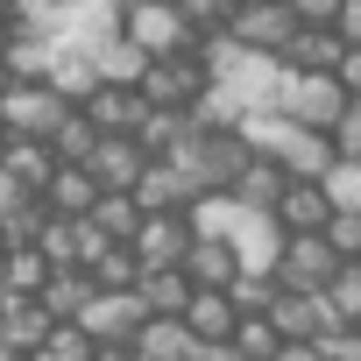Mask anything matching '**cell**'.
I'll return each instance as SVG.
<instances>
[{
    "instance_id": "obj_36",
    "label": "cell",
    "mask_w": 361,
    "mask_h": 361,
    "mask_svg": "<svg viewBox=\"0 0 361 361\" xmlns=\"http://www.w3.org/2000/svg\"><path fill=\"white\" fill-rule=\"evenodd\" d=\"M326 241H333L347 262H361V213H354V206H340V213H333V227H326Z\"/></svg>"
},
{
    "instance_id": "obj_23",
    "label": "cell",
    "mask_w": 361,
    "mask_h": 361,
    "mask_svg": "<svg viewBox=\"0 0 361 361\" xmlns=\"http://www.w3.org/2000/svg\"><path fill=\"white\" fill-rule=\"evenodd\" d=\"M0 163H8V170L22 177V185H29V192L43 199V192H50V177H57V163H64V156H57V149H50L43 135H15V142H8V156H0Z\"/></svg>"
},
{
    "instance_id": "obj_51",
    "label": "cell",
    "mask_w": 361,
    "mask_h": 361,
    "mask_svg": "<svg viewBox=\"0 0 361 361\" xmlns=\"http://www.w3.org/2000/svg\"><path fill=\"white\" fill-rule=\"evenodd\" d=\"M0 255H8V234H0Z\"/></svg>"
},
{
    "instance_id": "obj_14",
    "label": "cell",
    "mask_w": 361,
    "mask_h": 361,
    "mask_svg": "<svg viewBox=\"0 0 361 361\" xmlns=\"http://www.w3.org/2000/svg\"><path fill=\"white\" fill-rule=\"evenodd\" d=\"M142 326H149L142 290H92V305H85V333L92 340H135Z\"/></svg>"
},
{
    "instance_id": "obj_24",
    "label": "cell",
    "mask_w": 361,
    "mask_h": 361,
    "mask_svg": "<svg viewBox=\"0 0 361 361\" xmlns=\"http://www.w3.org/2000/svg\"><path fill=\"white\" fill-rule=\"evenodd\" d=\"M50 255H43V241H29V248H8L0 255V290H15V298H43V283H50Z\"/></svg>"
},
{
    "instance_id": "obj_11",
    "label": "cell",
    "mask_w": 361,
    "mask_h": 361,
    "mask_svg": "<svg viewBox=\"0 0 361 361\" xmlns=\"http://www.w3.org/2000/svg\"><path fill=\"white\" fill-rule=\"evenodd\" d=\"M333 213H340V199H333L326 177H290L283 199H276L283 234H326V227H333Z\"/></svg>"
},
{
    "instance_id": "obj_47",
    "label": "cell",
    "mask_w": 361,
    "mask_h": 361,
    "mask_svg": "<svg viewBox=\"0 0 361 361\" xmlns=\"http://www.w3.org/2000/svg\"><path fill=\"white\" fill-rule=\"evenodd\" d=\"M8 85H15V71H8V57H0V99H8Z\"/></svg>"
},
{
    "instance_id": "obj_26",
    "label": "cell",
    "mask_w": 361,
    "mask_h": 361,
    "mask_svg": "<svg viewBox=\"0 0 361 361\" xmlns=\"http://www.w3.org/2000/svg\"><path fill=\"white\" fill-rule=\"evenodd\" d=\"M192 128H199V114H192V106H149L135 135H142V149H149V156H170Z\"/></svg>"
},
{
    "instance_id": "obj_37",
    "label": "cell",
    "mask_w": 361,
    "mask_h": 361,
    "mask_svg": "<svg viewBox=\"0 0 361 361\" xmlns=\"http://www.w3.org/2000/svg\"><path fill=\"white\" fill-rule=\"evenodd\" d=\"M234 8H241V0H185V15H192L206 36H213V29H227V22H234Z\"/></svg>"
},
{
    "instance_id": "obj_3",
    "label": "cell",
    "mask_w": 361,
    "mask_h": 361,
    "mask_svg": "<svg viewBox=\"0 0 361 361\" xmlns=\"http://www.w3.org/2000/svg\"><path fill=\"white\" fill-rule=\"evenodd\" d=\"M170 156L199 177V192H234V177L255 163V142H248V128H213V121H199Z\"/></svg>"
},
{
    "instance_id": "obj_27",
    "label": "cell",
    "mask_w": 361,
    "mask_h": 361,
    "mask_svg": "<svg viewBox=\"0 0 361 361\" xmlns=\"http://www.w3.org/2000/svg\"><path fill=\"white\" fill-rule=\"evenodd\" d=\"M92 290H99V283H92V269H78V262H71V269H50V283H43V305H50L57 319H85Z\"/></svg>"
},
{
    "instance_id": "obj_46",
    "label": "cell",
    "mask_w": 361,
    "mask_h": 361,
    "mask_svg": "<svg viewBox=\"0 0 361 361\" xmlns=\"http://www.w3.org/2000/svg\"><path fill=\"white\" fill-rule=\"evenodd\" d=\"M8 43H15V15H0V57H8Z\"/></svg>"
},
{
    "instance_id": "obj_15",
    "label": "cell",
    "mask_w": 361,
    "mask_h": 361,
    "mask_svg": "<svg viewBox=\"0 0 361 361\" xmlns=\"http://www.w3.org/2000/svg\"><path fill=\"white\" fill-rule=\"evenodd\" d=\"M269 319H276V333H283V340H326V333L340 326L326 290H283V298L269 305Z\"/></svg>"
},
{
    "instance_id": "obj_28",
    "label": "cell",
    "mask_w": 361,
    "mask_h": 361,
    "mask_svg": "<svg viewBox=\"0 0 361 361\" xmlns=\"http://www.w3.org/2000/svg\"><path fill=\"white\" fill-rule=\"evenodd\" d=\"M135 290H142V305H149V312H177V319H185V305H192V290H199V283H192V269H142V283H135Z\"/></svg>"
},
{
    "instance_id": "obj_35",
    "label": "cell",
    "mask_w": 361,
    "mask_h": 361,
    "mask_svg": "<svg viewBox=\"0 0 361 361\" xmlns=\"http://www.w3.org/2000/svg\"><path fill=\"white\" fill-rule=\"evenodd\" d=\"M326 298H333V319H354V326H361V262H347V269L326 283Z\"/></svg>"
},
{
    "instance_id": "obj_49",
    "label": "cell",
    "mask_w": 361,
    "mask_h": 361,
    "mask_svg": "<svg viewBox=\"0 0 361 361\" xmlns=\"http://www.w3.org/2000/svg\"><path fill=\"white\" fill-rule=\"evenodd\" d=\"M8 8H15V0H0V15H8Z\"/></svg>"
},
{
    "instance_id": "obj_31",
    "label": "cell",
    "mask_w": 361,
    "mask_h": 361,
    "mask_svg": "<svg viewBox=\"0 0 361 361\" xmlns=\"http://www.w3.org/2000/svg\"><path fill=\"white\" fill-rule=\"evenodd\" d=\"M85 269H92L99 290H135V283H142V255H135V241H106Z\"/></svg>"
},
{
    "instance_id": "obj_20",
    "label": "cell",
    "mask_w": 361,
    "mask_h": 361,
    "mask_svg": "<svg viewBox=\"0 0 361 361\" xmlns=\"http://www.w3.org/2000/svg\"><path fill=\"white\" fill-rule=\"evenodd\" d=\"M347 50H354V43H347L333 22H305V29H298V43L283 50V64H290V71H340V57H347Z\"/></svg>"
},
{
    "instance_id": "obj_33",
    "label": "cell",
    "mask_w": 361,
    "mask_h": 361,
    "mask_svg": "<svg viewBox=\"0 0 361 361\" xmlns=\"http://www.w3.org/2000/svg\"><path fill=\"white\" fill-rule=\"evenodd\" d=\"M36 354H43V361H92V354H99V340L85 333V319H57V326H50V340H43Z\"/></svg>"
},
{
    "instance_id": "obj_52",
    "label": "cell",
    "mask_w": 361,
    "mask_h": 361,
    "mask_svg": "<svg viewBox=\"0 0 361 361\" xmlns=\"http://www.w3.org/2000/svg\"><path fill=\"white\" fill-rule=\"evenodd\" d=\"M22 361H43V354H22Z\"/></svg>"
},
{
    "instance_id": "obj_43",
    "label": "cell",
    "mask_w": 361,
    "mask_h": 361,
    "mask_svg": "<svg viewBox=\"0 0 361 361\" xmlns=\"http://www.w3.org/2000/svg\"><path fill=\"white\" fill-rule=\"evenodd\" d=\"M92 361H142V347H135V340H99Z\"/></svg>"
},
{
    "instance_id": "obj_29",
    "label": "cell",
    "mask_w": 361,
    "mask_h": 361,
    "mask_svg": "<svg viewBox=\"0 0 361 361\" xmlns=\"http://www.w3.org/2000/svg\"><path fill=\"white\" fill-rule=\"evenodd\" d=\"M142 71H149V50H142L128 29L99 43V78H106V85H142Z\"/></svg>"
},
{
    "instance_id": "obj_25",
    "label": "cell",
    "mask_w": 361,
    "mask_h": 361,
    "mask_svg": "<svg viewBox=\"0 0 361 361\" xmlns=\"http://www.w3.org/2000/svg\"><path fill=\"white\" fill-rule=\"evenodd\" d=\"M283 185H290V170H283L276 156H255V163L234 177V199H241V206H255V213H276Z\"/></svg>"
},
{
    "instance_id": "obj_53",
    "label": "cell",
    "mask_w": 361,
    "mask_h": 361,
    "mask_svg": "<svg viewBox=\"0 0 361 361\" xmlns=\"http://www.w3.org/2000/svg\"><path fill=\"white\" fill-rule=\"evenodd\" d=\"M0 298H8V290H0Z\"/></svg>"
},
{
    "instance_id": "obj_16",
    "label": "cell",
    "mask_w": 361,
    "mask_h": 361,
    "mask_svg": "<svg viewBox=\"0 0 361 361\" xmlns=\"http://www.w3.org/2000/svg\"><path fill=\"white\" fill-rule=\"evenodd\" d=\"M185 269H192V283H220V290H234L241 269H248V255H241L234 234H199L192 255H185Z\"/></svg>"
},
{
    "instance_id": "obj_44",
    "label": "cell",
    "mask_w": 361,
    "mask_h": 361,
    "mask_svg": "<svg viewBox=\"0 0 361 361\" xmlns=\"http://www.w3.org/2000/svg\"><path fill=\"white\" fill-rule=\"evenodd\" d=\"M347 43H361V0H347V8H340V22H333Z\"/></svg>"
},
{
    "instance_id": "obj_21",
    "label": "cell",
    "mask_w": 361,
    "mask_h": 361,
    "mask_svg": "<svg viewBox=\"0 0 361 361\" xmlns=\"http://www.w3.org/2000/svg\"><path fill=\"white\" fill-rule=\"evenodd\" d=\"M99 192H106V185H99V177H92L85 163H57V177H50V192H43V199H50V213H64V220H85V213L99 206Z\"/></svg>"
},
{
    "instance_id": "obj_12",
    "label": "cell",
    "mask_w": 361,
    "mask_h": 361,
    "mask_svg": "<svg viewBox=\"0 0 361 361\" xmlns=\"http://www.w3.org/2000/svg\"><path fill=\"white\" fill-rule=\"evenodd\" d=\"M135 199L149 206V213H192L206 192H199V177L177 163V156H156L149 170H142V185H135Z\"/></svg>"
},
{
    "instance_id": "obj_13",
    "label": "cell",
    "mask_w": 361,
    "mask_h": 361,
    "mask_svg": "<svg viewBox=\"0 0 361 361\" xmlns=\"http://www.w3.org/2000/svg\"><path fill=\"white\" fill-rule=\"evenodd\" d=\"M149 163H156V156L142 149V135H99V149L85 156V170L99 177V185H106V192H135Z\"/></svg>"
},
{
    "instance_id": "obj_42",
    "label": "cell",
    "mask_w": 361,
    "mask_h": 361,
    "mask_svg": "<svg viewBox=\"0 0 361 361\" xmlns=\"http://www.w3.org/2000/svg\"><path fill=\"white\" fill-rule=\"evenodd\" d=\"M290 8H298L305 22H340V8H347V0H290Z\"/></svg>"
},
{
    "instance_id": "obj_1",
    "label": "cell",
    "mask_w": 361,
    "mask_h": 361,
    "mask_svg": "<svg viewBox=\"0 0 361 361\" xmlns=\"http://www.w3.org/2000/svg\"><path fill=\"white\" fill-rule=\"evenodd\" d=\"M199 57H206L213 85H227V92H234L248 114H262V106H276V99H283V78H290V64H283L276 50H248L241 36L213 29V36L199 43Z\"/></svg>"
},
{
    "instance_id": "obj_7",
    "label": "cell",
    "mask_w": 361,
    "mask_h": 361,
    "mask_svg": "<svg viewBox=\"0 0 361 361\" xmlns=\"http://www.w3.org/2000/svg\"><path fill=\"white\" fill-rule=\"evenodd\" d=\"M71 106H78V99H64L50 78H15V85H8V99H0V114H8V128H15V135H43V142L57 135V121H64Z\"/></svg>"
},
{
    "instance_id": "obj_32",
    "label": "cell",
    "mask_w": 361,
    "mask_h": 361,
    "mask_svg": "<svg viewBox=\"0 0 361 361\" xmlns=\"http://www.w3.org/2000/svg\"><path fill=\"white\" fill-rule=\"evenodd\" d=\"M99 135H106V128H99V121H92L85 106H71V114L57 121V135H50V149H57L64 163H85V156L99 149Z\"/></svg>"
},
{
    "instance_id": "obj_2",
    "label": "cell",
    "mask_w": 361,
    "mask_h": 361,
    "mask_svg": "<svg viewBox=\"0 0 361 361\" xmlns=\"http://www.w3.org/2000/svg\"><path fill=\"white\" fill-rule=\"evenodd\" d=\"M241 128H248L255 156H276L290 177H333V163H340L333 128H305V121H290L283 106H262V114H248Z\"/></svg>"
},
{
    "instance_id": "obj_22",
    "label": "cell",
    "mask_w": 361,
    "mask_h": 361,
    "mask_svg": "<svg viewBox=\"0 0 361 361\" xmlns=\"http://www.w3.org/2000/svg\"><path fill=\"white\" fill-rule=\"evenodd\" d=\"M85 114H92L106 135H135L142 114H149V99H142V85H99V92L85 99Z\"/></svg>"
},
{
    "instance_id": "obj_30",
    "label": "cell",
    "mask_w": 361,
    "mask_h": 361,
    "mask_svg": "<svg viewBox=\"0 0 361 361\" xmlns=\"http://www.w3.org/2000/svg\"><path fill=\"white\" fill-rule=\"evenodd\" d=\"M85 220H99V234H114V241H135L142 220H149V206H142L135 192H99V206H92Z\"/></svg>"
},
{
    "instance_id": "obj_50",
    "label": "cell",
    "mask_w": 361,
    "mask_h": 361,
    "mask_svg": "<svg viewBox=\"0 0 361 361\" xmlns=\"http://www.w3.org/2000/svg\"><path fill=\"white\" fill-rule=\"evenodd\" d=\"M64 8H85V0H64Z\"/></svg>"
},
{
    "instance_id": "obj_9",
    "label": "cell",
    "mask_w": 361,
    "mask_h": 361,
    "mask_svg": "<svg viewBox=\"0 0 361 361\" xmlns=\"http://www.w3.org/2000/svg\"><path fill=\"white\" fill-rule=\"evenodd\" d=\"M298 29H305V15L290 0H241L234 22H227V36H241L248 50H276V57L298 43Z\"/></svg>"
},
{
    "instance_id": "obj_5",
    "label": "cell",
    "mask_w": 361,
    "mask_h": 361,
    "mask_svg": "<svg viewBox=\"0 0 361 361\" xmlns=\"http://www.w3.org/2000/svg\"><path fill=\"white\" fill-rule=\"evenodd\" d=\"M276 106H283L290 121H305V128H340V114L354 106V92H347L340 71H290Z\"/></svg>"
},
{
    "instance_id": "obj_39",
    "label": "cell",
    "mask_w": 361,
    "mask_h": 361,
    "mask_svg": "<svg viewBox=\"0 0 361 361\" xmlns=\"http://www.w3.org/2000/svg\"><path fill=\"white\" fill-rule=\"evenodd\" d=\"M333 142H340V156H361V99L340 114V128H333Z\"/></svg>"
},
{
    "instance_id": "obj_40",
    "label": "cell",
    "mask_w": 361,
    "mask_h": 361,
    "mask_svg": "<svg viewBox=\"0 0 361 361\" xmlns=\"http://www.w3.org/2000/svg\"><path fill=\"white\" fill-rule=\"evenodd\" d=\"M22 199H36V192H29V185H22V177H15V170H8V163H0V220H8V213H15V206H22Z\"/></svg>"
},
{
    "instance_id": "obj_34",
    "label": "cell",
    "mask_w": 361,
    "mask_h": 361,
    "mask_svg": "<svg viewBox=\"0 0 361 361\" xmlns=\"http://www.w3.org/2000/svg\"><path fill=\"white\" fill-rule=\"evenodd\" d=\"M234 347H241L248 361H276L283 333H276V319H269V312H241V326H234Z\"/></svg>"
},
{
    "instance_id": "obj_19",
    "label": "cell",
    "mask_w": 361,
    "mask_h": 361,
    "mask_svg": "<svg viewBox=\"0 0 361 361\" xmlns=\"http://www.w3.org/2000/svg\"><path fill=\"white\" fill-rule=\"evenodd\" d=\"M185 326L213 347V340H234V326H241V305H234V290H220V283H199L192 290V305H185Z\"/></svg>"
},
{
    "instance_id": "obj_8",
    "label": "cell",
    "mask_w": 361,
    "mask_h": 361,
    "mask_svg": "<svg viewBox=\"0 0 361 361\" xmlns=\"http://www.w3.org/2000/svg\"><path fill=\"white\" fill-rule=\"evenodd\" d=\"M340 269H347V255H340L326 234H283V255H276L283 290H326Z\"/></svg>"
},
{
    "instance_id": "obj_48",
    "label": "cell",
    "mask_w": 361,
    "mask_h": 361,
    "mask_svg": "<svg viewBox=\"0 0 361 361\" xmlns=\"http://www.w3.org/2000/svg\"><path fill=\"white\" fill-rule=\"evenodd\" d=\"M8 142H15V128H8V114H0V156H8Z\"/></svg>"
},
{
    "instance_id": "obj_18",
    "label": "cell",
    "mask_w": 361,
    "mask_h": 361,
    "mask_svg": "<svg viewBox=\"0 0 361 361\" xmlns=\"http://www.w3.org/2000/svg\"><path fill=\"white\" fill-rule=\"evenodd\" d=\"M135 347H142V361H199V333L177 319V312H149V326L135 333Z\"/></svg>"
},
{
    "instance_id": "obj_41",
    "label": "cell",
    "mask_w": 361,
    "mask_h": 361,
    "mask_svg": "<svg viewBox=\"0 0 361 361\" xmlns=\"http://www.w3.org/2000/svg\"><path fill=\"white\" fill-rule=\"evenodd\" d=\"M276 361H333V354H326V340H283Z\"/></svg>"
},
{
    "instance_id": "obj_17",
    "label": "cell",
    "mask_w": 361,
    "mask_h": 361,
    "mask_svg": "<svg viewBox=\"0 0 361 361\" xmlns=\"http://www.w3.org/2000/svg\"><path fill=\"white\" fill-rule=\"evenodd\" d=\"M50 326H57V312L43 305V298H0V340L8 347H22V354H36L43 340H50Z\"/></svg>"
},
{
    "instance_id": "obj_38",
    "label": "cell",
    "mask_w": 361,
    "mask_h": 361,
    "mask_svg": "<svg viewBox=\"0 0 361 361\" xmlns=\"http://www.w3.org/2000/svg\"><path fill=\"white\" fill-rule=\"evenodd\" d=\"M326 354H333V361H361V326H354V319H340V326L326 333Z\"/></svg>"
},
{
    "instance_id": "obj_45",
    "label": "cell",
    "mask_w": 361,
    "mask_h": 361,
    "mask_svg": "<svg viewBox=\"0 0 361 361\" xmlns=\"http://www.w3.org/2000/svg\"><path fill=\"white\" fill-rule=\"evenodd\" d=\"M199 361H248L234 340H213V347H199Z\"/></svg>"
},
{
    "instance_id": "obj_6",
    "label": "cell",
    "mask_w": 361,
    "mask_h": 361,
    "mask_svg": "<svg viewBox=\"0 0 361 361\" xmlns=\"http://www.w3.org/2000/svg\"><path fill=\"white\" fill-rule=\"evenodd\" d=\"M206 85H213V71H206L199 50H185V57H149V71H142V99H149V106H199Z\"/></svg>"
},
{
    "instance_id": "obj_10",
    "label": "cell",
    "mask_w": 361,
    "mask_h": 361,
    "mask_svg": "<svg viewBox=\"0 0 361 361\" xmlns=\"http://www.w3.org/2000/svg\"><path fill=\"white\" fill-rule=\"evenodd\" d=\"M192 241H199L192 213H149L142 234H135V255H142V269H185Z\"/></svg>"
},
{
    "instance_id": "obj_4",
    "label": "cell",
    "mask_w": 361,
    "mask_h": 361,
    "mask_svg": "<svg viewBox=\"0 0 361 361\" xmlns=\"http://www.w3.org/2000/svg\"><path fill=\"white\" fill-rule=\"evenodd\" d=\"M121 29L149 50V57H185L206 43V29L185 15V0H128L121 8Z\"/></svg>"
}]
</instances>
